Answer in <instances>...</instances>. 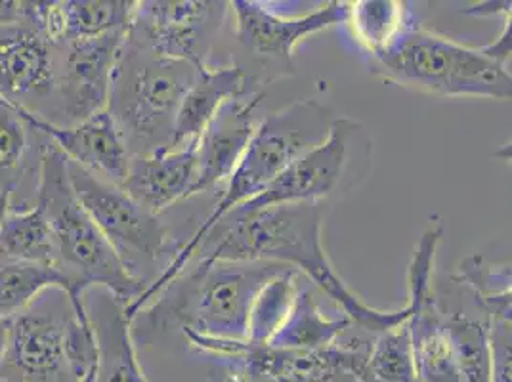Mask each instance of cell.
I'll list each match as a JSON object with an SVG mask.
<instances>
[{
    "label": "cell",
    "instance_id": "cell-1",
    "mask_svg": "<svg viewBox=\"0 0 512 382\" xmlns=\"http://www.w3.org/2000/svg\"><path fill=\"white\" fill-rule=\"evenodd\" d=\"M327 203L274 205L253 213L224 216L199 243L193 260L213 262H276L308 277L339 310L373 337L409 318L400 310H377L365 304L335 272L323 249ZM192 260V262H193Z\"/></svg>",
    "mask_w": 512,
    "mask_h": 382
},
{
    "label": "cell",
    "instance_id": "cell-2",
    "mask_svg": "<svg viewBox=\"0 0 512 382\" xmlns=\"http://www.w3.org/2000/svg\"><path fill=\"white\" fill-rule=\"evenodd\" d=\"M335 119L337 115L333 109L318 100H299L260 121L253 140L249 142V148L226 180L224 193L216 201L211 214L197 226L188 241L180 245L178 253L163 270V274L151 283L142 297L125 310L127 318L134 319L176 277L182 276V272L190 268L199 243L224 216L258 197L300 155L321 144L327 138Z\"/></svg>",
    "mask_w": 512,
    "mask_h": 382
},
{
    "label": "cell",
    "instance_id": "cell-3",
    "mask_svg": "<svg viewBox=\"0 0 512 382\" xmlns=\"http://www.w3.org/2000/svg\"><path fill=\"white\" fill-rule=\"evenodd\" d=\"M41 170L37 184V203L43 205L50 224L54 266L64 274L71 304H83L92 287H100L125 310L146 287L128 274L106 237L79 203L67 176L64 153L50 142L41 148Z\"/></svg>",
    "mask_w": 512,
    "mask_h": 382
},
{
    "label": "cell",
    "instance_id": "cell-4",
    "mask_svg": "<svg viewBox=\"0 0 512 382\" xmlns=\"http://www.w3.org/2000/svg\"><path fill=\"white\" fill-rule=\"evenodd\" d=\"M283 268L289 266L262 260L197 262L193 270L176 277L130 323L140 321L142 337L174 321L180 325V331H192L201 337L247 340L249 314L256 295Z\"/></svg>",
    "mask_w": 512,
    "mask_h": 382
},
{
    "label": "cell",
    "instance_id": "cell-5",
    "mask_svg": "<svg viewBox=\"0 0 512 382\" xmlns=\"http://www.w3.org/2000/svg\"><path fill=\"white\" fill-rule=\"evenodd\" d=\"M201 71L188 62L159 58L125 37L113 69L107 111L121 130L130 157L171 149L176 113Z\"/></svg>",
    "mask_w": 512,
    "mask_h": 382
},
{
    "label": "cell",
    "instance_id": "cell-6",
    "mask_svg": "<svg viewBox=\"0 0 512 382\" xmlns=\"http://www.w3.org/2000/svg\"><path fill=\"white\" fill-rule=\"evenodd\" d=\"M384 81L446 98L511 102L512 77L484 48L455 43L415 23L386 56L373 60Z\"/></svg>",
    "mask_w": 512,
    "mask_h": 382
},
{
    "label": "cell",
    "instance_id": "cell-7",
    "mask_svg": "<svg viewBox=\"0 0 512 382\" xmlns=\"http://www.w3.org/2000/svg\"><path fill=\"white\" fill-rule=\"evenodd\" d=\"M182 333L192 352L213 361L216 382H360L369 346L337 342L320 350H291Z\"/></svg>",
    "mask_w": 512,
    "mask_h": 382
},
{
    "label": "cell",
    "instance_id": "cell-8",
    "mask_svg": "<svg viewBox=\"0 0 512 382\" xmlns=\"http://www.w3.org/2000/svg\"><path fill=\"white\" fill-rule=\"evenodd\" d=\"M67 176L79 203L119 256L128 274L146 289L180 249L159 214L140 207L123 188L86 172L67 159Z\"/></svg>",
    "mask_w": 512,
    "mask_h": 382
},
{
    "label": "cell",
    "instance_id": "cell-9",
    "mask_svg": "<svg viewBox=\"0 0 512 382\" xmlns=\"http://www.w3.org/2000/svg\"><path fill=\"white\" fill-rule=\"evenodd\" d=\"M373 140L358 121L337 117L327 138L300 155L258 197L232 213H253L274 205L327 203L354 190L371 169Z\"/></svg>",
    "mask_w": 512,
    "mask_h": 382
},
{
    "label": "cell",
    "instance_id": "cell-10",
    "mask_svg": "<svg viewBox=\"0 0 512 382\" xmlns=\"http://www.w3.org/2000/svg\"><path fill=\"white\" fill-rule=\"evenodd\" d=\"M228 14L230 2L222 0H144L125 37L159 58L205 69Z\"/></svg>",
    "mask_w": 512,
    "mask_h": 382
},
{
    "label": "cell",
    "instance_id": "cell-11",
    "mask_svg": "<svg viewBox=\"0 0 512 382\" xmlns=\"http://www.w3.org/2000/svg\"><path fill=\"white\" fill-rule=\"evenodd\" d=\"M127 31L94 39L62 41L56 46V81L43 119L73 127L107 109L113 69Z\"/></svg>",
    "mask_w": 512,
    "mask_h": 382
},
{
    "label": "cell",
    "instance_id": "cell-12",
    "mask_svg": "<svg viewBox=\"0 0 512 382\" xmlns=\"http://www.w3.org/2000/svg\"><path fill=\"white\" fill-rule=\"evenodd\" d=\"M73 304L62 289H48L12 319L0 377L18 382H75L65 350Z\"/></svg>",
    "mask_w": 512,
    "mask_h": 382
},
{
    "label": "cell",
    "instance_id": "cell-13",
    "mask_svg": "<svg viewBox=\"0 0 512 382\" xmlns=\"http://www.w3.org/2000/svg\"><path fill=\"white\" fill-rule=\"evenodd\" d=\"M230 12H234L237 43L281 77L295 73L293 56L302 41L346 22L348 4L333 0L300 16H281L268 2L234 0Z\"/></svg>",
    "mask_w": 512,
    "mask_h": 382
},
{
    "label": "cell",
    "instance_id": "cell-14",
    "mask_svg": "<svg viewBox=\"0 0 512 382\" xmlns=\"http://www.w3.org/2000/svg\"><path fill=\"white\" fill-rule=\"evenodd\" d=\"M56 46L37 29L0 27V100L44 117L54 94Z\"/></svg>",
    "mask_w": 512,
    "mask_h": 382
},
{
    "label": "cell",
    "instance_id": "cell-15",
    "mask_svg": "<svg viewBox=\"0 0 512 382\" xmlns=\"http://www.w3.org/2000/svg\"><path fill=\"white\" fill-rule=\"evenodd\" d=\"M14 107L25 125L44 134L52 146L64 153L65 159L109 184L121 186L125 182L130 151L107 109L73 127H58L29 109Z\"/></svg>",
    "mask_w": 512,
    "mask_h": 382
},
{
    "label": "cell",
    "instance_id": "cell-16",
    "mask_svg": "<svg viewBox=\"0 0 512 382\" xmlns=\"http://www.w3.org/2000/svg\"><path fill=\"white\" fill-rule=\"evenodd\" d=\"M264 92L255 90L234 98L218 109L213 121L195 142V184L192 195L226 184L255 136L258 107Z\"/></svg>",
    "mask_w": 512,
    "mask_h": 382
},
{
    "label": "cell",
    "instance_id": "cell-17",
    "mask_svg": "<svg viewBox=\"0 0 512 382\" xmlns=\"http://www.w3.org/2000/svg\"><path fill=\"white\" fill-rule=\"evenodd\" d=\"M195 167V144L134 155L119 188L140 207L161 216L172 205L192 197Z\"/></svg>",
    "mask_w": 512,
    "mask_h": 382
},
{
    "label": "cell",
    "instance_id": "cell-18",
    "mask_svg": "<svg viewBox=\"0 0 512 382\" xmlns=\"http://www.w3.org/2000/svg\"><path fill=\"white\" fill-rule=\"evenodd\" d=\"M255 90L260 83L239 65L203 69L176 113L171 149L195 144L220 107Z\"/></svg>",
    "mask_w": 512,
    "mask_h": 382
},
{
    "label": "cell",
    "instance_id": "cell-19",
    "mask_svg": "<svg viewBox=\"0 0 512 382\" xmlns=\"http://www.w3.org/2000/svg\"><path fill=\"white\" fill-rule=\"evenodd\" d=\"M86 310L98 342L96 382H150L136 354L125 306L104 291L92 304L86 302Z\"/></svg>",
    "mask_w": 512,
    "mask_h": 382
},
{
    "label": "cell",
    "instance_id": "cell-20",
    "mask_svg": "<svg viewBox=\"0 0 512 382\" xmlns=\"http://www.w3.org/2000/svg\"><path fill=\"white\" fill-rule=\"evenodd\" d=\"M318 287L308 279L300 277L289 316L281 329L270 340V346L291 350H320L341 342L342 335L354 325L342 310L327 314L318 298Z\"/></svg>",
    "mask_w": 512,
    "mask_h": 382
},
{
    "label": "cell",
    "instance_id": "cell-21",
    "mask_svg": "<svg viewBox=\"0 0 512 382\" xmlns=\"http://www.w3.org/2000/svg\"><path fill=\"white\" fill-rule=\"evenodd\" d=\"M346 22L363 52L373 60L386 56L419 23L409 2L402 0H356L346 2Z\"/></svg>",
    "mask_w": 512,
    "mask_h": 382
},
{
    "label": "cell",
    "instance_id": "cell-22",
    "mask_svg": "<svg viewBox=\"0 0 512 382\" xmlns=\"http://www.w3.org/2000/svg\"><path fill=\"white\" fill-rule=\"evenodd\" d=\"M136 2L132 0H64L54 2L50 41L94 39L127 31Z\"/></svg>",
    "mask_w": 512,
    "mask_h": 382
},
{
    "label": "cell",
    "instance_id": "cell-23",
    "mask_svg": "<svg viewBox=\"0 0 512 382\" xmlns=\"http://www.w3.org/2000/svg\"><path fill=\"white\" fill-rule=\"evenodd\" d=\"M0 260L33 262L54 266V247L50 224L43 205L4 216L0 224Z\"/></svg>",
    "mask_w": 512,
    "mask_h": 382
},
{
    "label": "cell",
    "instance_id": "cell-24",
    "mask_svg": "<svg viewBox=\"0 0 512 382\" xmlns=\"http://www.w3.org/2000/svg\"><path fill=\"white\" fill-rule=\"evenodd\" d=\"M48 289L69 291L56 266L0 260V319L16 318Z\"/></svg>",
    "mask_w": 512,
    "mask_h": 382
},
{
    "label": "cell",
    "instance_id": "cell-25",
    "mask_svg": "<svg viewBox=\"0 0 512 382\" xmlns=\"http://www.w3.org/2000/svg\"><path fill=\"white\" fill-rule=\"evenodd\" d=\"M360 382H419L407 319L375 335L367 346Z\"/></svg>",
    "mask_w": 512,
    "mask_h": 382
},
{
    "label": "cell",
    "instance_id": "cell-26",
    "mask_svg": "<svg viewBox=\"0 0 512 382\" xmlns=\"http://www.w3.org/2000/svg\"><path fill=\"white\" fill-rule=\"evenodd\" d=\"M302 274L293 268H283L279 274L268 279L258 291L247 327V340L253 344H268L274 339L289 316L295 293Z\"/></svg>",
    "mask_w": 512,
    "mask_h": 382
},
{
    "label": "cell",
    "instance_id": "cell-27",
    "mask_svg": "<svg viewBox=\"0 0 512 382\" xmlns=\"http://www.w3.org/2000/svg\"><path fill=\"white\" fill-rule=\"evenodd\" d=\"M444 325L463 381L490 382L488 321L465 314H446Z\"/></svg>",
    "mask_w": 512,
    "mask_h": 382
},
{
    "label": "cell",
    "instance_id": "cell-28",
    "mask_svg": "<svg viewBox=\"0 0 512 382\" xmlns=\"http://www.w3.org/2000/svg\"><path fill=\"white\" fill-rule=\"evenodd\" d=\"M451 279L472 289L486 318L512 316L511 266H490L484 256H467Z\"/></svg>",
    "mask_w": 512,
    "mask_h": 382
},
{
    "label": "cell",
    "instance_id": "cell-29",
    "mask_svg": "<svg viewBox=\"0 0 512 382\" xmlns=\"http://www.w3.org/2000/svg\"><path fill=\"white\" fill-rule=\"evenodd\" d=\"M27 130L16 107L0 100V193H12L22 178Z\"/></svg>",
    "mask_w": 512,
    "mask_h": 382
},
{
    "label": "cell",
    "instance_id": "cell-30",
    "mask_svg": "<svg viewBox=\"0 0 512 382\" xmlns=\"http://www.w3.org/2000/svg\"><path fill=\"white\" fill-rule=\"evenodd\" d=\"M490 329V382H511L512 316L486 318Z\"/></svg>",
    "mask_w": 512,
    "mask_h": 382
},
{
    "label": "cell",
    "instance_id": "cell-31",
    "mask_svg": "<svg viewBox=\"0 0 512 382\" xmlns=\"http://www.w3.org/2000/svg\"><path fill=\"white\" fill-rule=\"evenodd\" d=\"M10 329H12V319H0V371L10 346Z\"/></svg>",
    "mask_w": 512,
    "mask_h": 382
},
{
    "label": "cell",
    "instance_id": "cell-32",
    "mask_svg": "<svg viewBox=\"0 0 512 382\" xmlns=\"http://www.w3.org/2000/svg\"><path fill=\"white\" fill-rule=\"evenodd\" d=\"M10 197H12V193H0V224H2L4 216L10 211Z\"/></svg>",
    "mask_w": 512,
    "mask_h": 382
},
{
    "label": "cell",
    "instance_id": "cell-33",
    "mask_svg": "<svg viewBox=\"0 0 512 382\" xmlns=\"http://www.w3.org/2000/svg\"><path fill=\"white\" fill-rule=\"evenodd\" d=\"M0 382H18V381H14V379H8V377H0Z\"/></svg>",
    "mask_w": 512,
    "mask_h": 382
}]
</instances>
